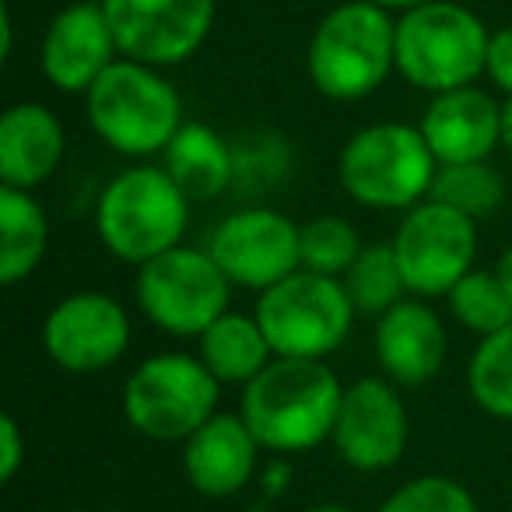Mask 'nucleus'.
<instances>
[{
	"mask_svg": "<svg viewBox=\"0 0 512 512\" xmlns=\"http://www.w3.org/2000/svg\"><path fill=\"white\" fill-rule=\"evenodd\" d=\"M344 390L323 358H278L242 390V421L256 442L302 453L334 435Z\"/></svg>",
	"mask_w": 512,
	"mask_h": 512,
	"instance_id": "1",
	"label": "nucleus"
},
{
	"mask_svg": "<svg viewBox=\"0 0 512 512\" xmlns=\"http://www.w3.org/2000/svg\"><path fill=\"white\" fill-rule=\"evenodd\" d=\"M306 67L327 99H365L397 71V22L372 0L337 4L309 39Z\"/></svg>",
	"mask_w": 512,
	"mask_h": 512,
	"instance_id": "2",
	"label": "nucleus"
},
{
	"mask_svg": "<svg viewBox=\"0 0 512 512\" xmlns=\"http://www.w3.org/2000/svg\"><path fill=\"white\" fill-rule=\"evenodd\" d=\"M88 123L113 151L148 158L169 148L183 127V102L158 67L120 57L85 95Z\"/></svg>",
	"mask_w": 512,
	"mask_h": 512,
	"instance_id": "3",
	"label": "nucleus"
},
{
	"mask_svg": "<svg viewBox=\"0 0 512 512\" xmlns=\"http://www.w3.org/2000/svg\"><path fill=\"white\" fill-rule=\"evenodd\" d=\"M491 32L463 4L428 0L397 18V71L421 92L467 88L484 74Z\"/></svg>",
	"mask_w": 512,
	"mask_h": 512,
	"instance_id": "4",
	"label": "nucleus"
},
{
	"mask_svg": "<svg viewBox=\"0 0 512 512\" xmlns=\"http://www.w3.org/2000/svg\"><path fill=\"white\" fill-rule=\"evenodd\" d=\"M190 221V197L155 165H137L102 190L95 228L102 246L127 264H148L179 246Z\"/></svg>",
	"mask_w": 512,
	"mask_h": 512,
	"instance_id": "5",
	"label": "nucleus"
},
{
	"mask_svg": "<svg viewBox=\"0 0 512 512\" xmlns=\"http://www.w3.org/2000/svg\"><path fill=\"white\" fill-rule=\"evenodd\" d=\"M355 313L341 281L306 267L260 292L256 302V323L278 358H327L344 344Z\"/></svg>",
	"mask_w": 512,
	"mask_h": 512,
	"instance_id": "6",
	"label": "nucleus"
},
{
	"mask_svg": "<svg viewBox=\"0 0 512 512\" xmlns=\"http://www.w3.org/2000/svg\"><path fill=\"white\" fill-rule=\"evenodd\" d=\"M218 376L193 355H155L134 369L123 386V414L130 428L155 442H186L214 418Z\"/></svg>",
	"mask_w": 512,
	"mask_h": 512,
	"instance_id": "7",
	"label": "nucleus"
},
{
	"mask_svg": "<svg viewBox=\"0 0 512 512\" xmlns=\"http://www.w3.org/2000/svg\"><path fill=\"white\" fill-rule=\"evenodd\" d=\"M439 172L421 127L376 123L365 127L341 151V183L365 207H414Z\"/></svg>",
	"mask_w": 512,
	"mask_h": 512,
	"instance_id": "8",
	"label": "nucleus"
},
{
	"mask_svg": "<svg viewBox=\"0 0 512 512\" xmlns=\"http://www.w3.org/2000/svg\"><path fill=\"white\" fill-rule=\"evenodd\" d=\"M228 285L207 249L172 246L141 264L137 302L158 330L176 337H200L228 313Z\"/></svg>",
	"mask_w": 512,
	"mask_h": 512,
	"instance_id": "9",
	"label": "nucleus"
},
{
	"mask_svg": "<svg viewBox=\"0 0 512 512\" xmlns=\"http://www.w3.org/2000/svg\"><path fill=\"white\" fill-rule=\"evenodd\" d=\"M120 57L151 67L190 60L211 36L218 0H99Z\"/></svg>",
	"mask_w": 512,
	"mask_h": 512,
	"instance_id": "10",
	"label": "nucleus"
},
{
	"mask_svg": "<svg viewBox=\"0 0 512 512\" xmlns=\"http://www.w3.org/2000/svg\"><path fill=\"white\" fill-rule=\"evenodd\" d=\"M393 249H397L407 292H418L425 299L449 295L474 264V218L439 204V200H428L421 207H411L393 239Z\"/></svg>",
	"mask_w": 512,
	"mask_h": 512,
	"instance_id": "11",
	"label": "nucleus"
},
{
	"mask_svg": "<svg viewBox=\"0 0 512 512\" xmlns=\"http://www.w3.org/2000/svg\"><path fill=\"white\" fill-rule=\"evenodd\" d=\"M207 253L232 285L267 292L302 267V228L278 211L246 207L214 228Z\"/></svg>",
	"mask_w": 512,
	"mask_h": 512,
	"instance_id": "12",
	"label": "nucleus"
},
{
	"mask_svg": "<svg viewBox=\"0 0 512 512\" xmlns=\"http://www.w3.org/2000/svg\"><path fill=\"white\" fill-rule=\"evenodd\" d=\"M130 344V320L116 299L78 292L50 309L43 323V348L67 372H102L120 362Z\"/></svg>",
	"mask_w": 512,
	"mask_h": 512,
	"instance_id": "13",
	"label": "nucleus"
},
{
	"mask_svg": "<svg viewBox=\"0 0 512 512\" xmlns=\"http://www.w3.org/2000/svg\"><path fill=\"white\" fill-rule=\"evenodd\" d=\"M330 439L355 470H386L407 446V414L386 379H358L344 390Z\"/></svg>",
	"mask_w": 512,
	"mask_h": 512,
	"instance_id": "14",
	"label": "nucleus"
},
{
	"mask_svg": "<svg viewBox=\"0 0 512 512\" xmlns=\"http://www.w3.org/2000/svg\"><path fill=\"white\" fill-rule=\"evenodd\" d=\"M116 36L102 4H67L50 22L39 46V67L53 88L67 95H88V88L116 64Z\"/></svg>",
	"mask_w": 512,
	"mask_h": 512,
	"instance_id": "15",
	"label": "nucleus"
},
{
	"mask_svg": "<svg viewBox=\"0 0 512 512\" xmlns=\"http://www.w3.org/2000/svg\"><path fill=\"white\" fill-rule=\"evenodd\" d=\"M421 134L439 165L488 162L491 151L502 144V106L474 85L453 88L428 102Z\"/></svg>",
	"mask_w": 512,
	"mask_h": 512,
	"instance_id": "16",
	"label": "nucleus"
},
{
	"mask_svg": "<svg viewBox=\"0 0 512 512\" xmlns=\"http://www.w3.org/2000/svg\"><path fill=\"white\" fill-rule=\"evenodd\" d=\"M256 446L260 442L249 432L242 414L239 418L214 414L207 425H200L186 439V453H183L186 477H190V484L200 495H211V498L235 495L253 477Z\"/></svg>",
	"mask_w": 512,
	"mask_h": 512,
	"instance_id": "17",
	"label": "nucleus"
},
{
	"mask_svg": "<svg viewBox=\"0 0 512 512\" xmlns=\"http://www.w3.org/2000/svg\"><path fill=\"white\" fill-rule=\"evenodd\" d=\"M376 355L393 383L418 386L439 376L446 362V330L421 302H397L379 316Z\"/></svg>",
	"mask_w": 512,
	"mask_h": 512,
	"instance_id": "18",
	"label": "nucleus"
},
{
	"mask_svg": "<svg viewBox=\"0 0 512 512\" xmlns=\"http://www.w3.org/2000/svg\"><path fill=\"white\" fill-rule=\"evenodd\" d=\"M64 158V127L39 102H18L0 116V179L32 190L57 172Z\"/></svg>",
	"mask_w": 512,
	"mask_h": 512,
	"instance_id": "19",
	"label": "nucleus"
},
{
	"mask_svg": "<svg viewBox=\"0 0 512 512\" xmlns=\"http://www.w3.org/2000/svg\"><path fill=\"white\" fill-rule=\"evenodd\" d=\"M162 155H165V172L176 179V186L190 200L218 197V193H225V186L235 176L232 148L207 123H183Z\"/></svg>",
	"mask_w": 512,
	"mask_h": 512,
	"instance_id": "20",
	"label": "nucleus"
},
{
	"mask_svg": "<svg viewBox=\"0 0 512 512\" xmlns=\"http://www.w3.org/2000/svg\"><path fill=\"white\" fill-rule=\"evenodd\" d=\"M271 355V341H267L264 327L256 323V316L249 320L242 313H225L200 334V358L218 376V383L246 386L271 365L267 362Z\"/></svg>",
	"mask_w": 512,
	"mask_h": 512,
	"instance_id": "21",
	"label": "nucleus"
},
{
	"mask_svg": "<svg viewBox=\"0 0 512 512\" xmlns=\"http://www.w3.org/2000/svg\"><path fill=\"white\" fill-rule=\"evenodd\" d=\"M50 242L43 207L29 190L0 186V281L18 285L39 267Z\"/></svg>",
	"mask_w": 512,
	"mask_h": 512,
	"instance_id": "22",
	"label": "nucleus"
},
{
	"mask_svg": "<svg viewBox=\"0 0 512 512\" xmlns=\"http://www.w3.org/2000/svg\"><path fill=\"white\" fill-rule=\"evenodd\" d=\"M467 386L481 411L512 421V323L481 341L470 358Z\"/></svg>",
	"mask_w": 512,
	"mask_h": 512,
	"instance_id": "23",
	"label": "nucleus"
},
{
	"mask_svg": "<svg viewBox=\"0 0 512 512\" xmlns=\"http://www.w3.org/2000/svg\"><path fill=\"white\" fill-rule=\"evenodd\" d=\"M432 200L467 214V218H488L505 197V183L488 162H460L439 165L432 179Z\"/></svg>",
	"mask_w": 512,
	"mask_h": 512,
	"instance_id": "24",
	"label": "nucleus"
},
{
	"mask_svg": "<svg viewBox=\"0 0 512 512\" xmlns=\"http://www.w3.org/2000/svg\"><path fill=\"white\" fill-rule=\"evenodd\" d=\"M344 288H348L351 302L358 313H376L383 316L393 309L404 292V271H400L397 249L393 246H369L358 253V260L344 274Z\"/></svg>",
	"mask_w": 512,
	"mask_h": 512,
	"instance_id": "25",
	"label": "nucleus"
},
{
	"mask_svg": "<svg viewBox=\"0 0 512 512\" xmlns=\"http://www.w3.org/2000/svg\"><path fill=\"white\" fill-rule=\"evenodd\" d=\"M453 316L481 337L498 334L512 323V299L495 271H467L449 292Z\"/></svg>",
	"mask_w": 512,
	"mask_h": 512,
	"instance_id": "26",
	"label": "nucleus"
},
{
	"mask_svg": "<svg viewBox=\"0 0 512 512\" xmlns=\"http://www.w3.org/2000/svg\"><path fill=\"white\" fill-rule=\"evenodd\" d=\"M362 253L358 232L344 218H313L302 225V267L316 274H348V267Z\"/></svg>",
	"mask_w": 512,
	"mask_h": 512,
	"instance_id": "27",
	"label": "nucleus"
},
{
	"mask_svg": "<svg viewBox=\"0 0 512 512\" xmlns=\"http://www.w3.org/2000/svg\"><path fill=\"white\" fill-rule=\"evenodd\" d=\"M379 512H477V505L463 484L439 474H428L393 491L379 505Z\"/></svg>",
	"mask_w": 512,
	"mask_h": 512,
	"instance_id": "28",
	"label": "nucleus"
},
{
	"mask_svg": "<svg viewBox=\"0 0 512 512\" xmlns=\"http://www.w3.org/2000/svg\"><path fill=\"white\" fill-rule=\"evenodd\" d=\"M484 74L495 81V88H502L505 95H512V29L491 32Z\"/></svg>",
	"mask_w": 512,
	"mask_h": 512,
	"instance_id": "29",
	"label": "nucleus"
},
{
	"mask_svg": "<svg viewBox=\"0 0 512 512\" xmlns=\"http://www.w3.org/2000/svg\"><path fill=\"white\" fill-rule=\"evenodd\" d=\"M25 463V439H22V428L18 421L11 418H0V481L11 484L18 474V467Z\"/></svg>",
	"mask_w": 512,
	"mask_h": 512,
	"instance_id": "30",
	"label": "nucleus"
},
{
	"mask_svg": "<svg viewBox=\"0 0 512 512\" xmlns=\"http://www.w3.org/2000/svg\"><path fill=\"white\" fill-rule=\"evenodd\" d=\"M495 274H498V278H502L505 292H509V299H512V246L505 249L502 256H498V267H495Z\"/></svg>",
	"mask_w": 512,
	"mask_h": 512,
	"instance_id": "31",
	"label": "nucleus"
},
{
	"mask_svg": "<svg viewBox=\"0 0 512 512\" xmlns=\"http://www.w3.org/2000/svg\"><path fill=\"white\" fill-rule=\"evenodd\" d=\"M502 144L509 148V155H512V95L505 99V106H502Z\"/></svg>",
	"mask_w": 512,
	"mask_h": 512,
	"instance_id": "32",
	"label": "nucleus"
},
{
	"mask_svg": "<svg viewBox=\"0 0 512 512\" xmlns=\"http://www.w3.org/2000/svg\"><path fill=\"white\" fill-rule=\"evenodd\" d=\"M372 4H379V8H386V11H411V8H418V4H428V0H372Z\"/></svg>",
	"mask_w": 512,
	"mask_h": 512,
	"instance_id": "33",
	"label": "nucleus"
},
{
	"mask_svg": "<svg viewBox=\"0 0 512 512\" xmlns=\"http://www.w3.org/2000/svg\"><path fill=\"white\" fill-rule=\"evenodd\" d=\"M306 512H355V509H348V505H334V502H327V505H313V509H306Z\"/></svg>",
	"mask_w": 512,
	"mask_h": 512,
	"instance_id": "34",
	"label": "nucleus"
},
{
	"mask_svg": "<svg viewBox=\"0 0 512 512\" xmlns=\"http://www.w3.org/2000/svg\"><path fill=\"white\" fill-rule=\"evenodd\" d=\"M4 4H11V8H15V4H22V0H4Z\"/></svg>",
	"mask_w": 512,
	"mask_h": 512,
	"instance_id": "35",
	"label": "nucleus"
}]
</instances>
